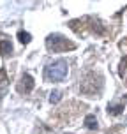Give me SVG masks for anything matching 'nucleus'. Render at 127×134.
Instances as JSON below:
<instances>
[{
    "instance_id": "4",
    "label": "nucleus",
    "mask_w": 127,
    "mask_h": 134,
    "mask_svg": "<svg viewBox=\"0 0 127 134\" xmlns=\"http://www.w3.org/2000/svg\"><path fill=\"white\" fill-rule=\"evenodd\" d=\"M11 51H13V44H11V41L5 39V37H0V55L7 57Z\"/></svg>"
},
{
    "instance_id": "6",
    "label": "nucleus",
    "mask_w": 127,
    "mask_h": 134,
    "mask_svg": "<svg viewBox=\"0 0 127 134\" xmlns=\"http://www.w3.org/2000/svg\"><path fill=\"white\" fill-rule=\"evenodd\" d=\"M18 39H20V42H23V44H28L30 42V34L28 32H18Z\"/></svg>"
},
{
    "instance_id": "8",
    "label": "nucleus",
    "mask_w": 127,
    "mask_h": 134,
    "mask_svg": "<svg viewBox=\"0 0 127 134\" xmlns=\"http://www.w3.org/2000/svg\"><path fill=\"white\" fill-rule=\"evenodd\" d=\"M0 83H5V71H0Z\"/></svg>"
},
{
    "instance_id": "5",
    "label": "nucleus",
    "mask_w": 127,
    "mask_h": 134,
    "mask_svg": "<svg viewBox=\"0 0 127 134\" xmlns=\"http://www.w3.org/2000/svg\"><path fill=\"white\" fill-rule=\"evenodd\" d=\"M85 125H87V129H90V131H95V129H97V120H95L94 115H87Z\"/></svg>"
},
{
    "instance_id": "1",
    "label": "nucleus",
    "mask_w": 127,
    "mask_h": 134,
    "mask_svg": "<svg viewBox=\"0 0 127 134\" xmlns=\"http://www.w3.org/2000/svg\"><path fill=\"white\" fill-rule=\"evenodd\" d=\"M67 72H69V65L65 60H57L53 64L46 65L44 69V80L46 81H62L65 80Z\"/></svg>"
},
{
    "instance_id": "2",
    "label": "nucleus",
    "mask_w": 127,
    "mask_h": 134,
    "mask_svg": "<svg viewBox=\"0 0 127 134\" xmlns=\"http://www.w3.org/2000/svg\"><path fill=\"white\" fill-rule=\"evenodd\" d=\"M46 48L53 53H62V51H67V49H74L76 44L71 42L67 37L60 35V34H51L46 39Z\"/></svg>"
},
{
    "instance_id": "7",
    "label": "nucleus",
    "mask_w": 127,
    "mask_h": 134,
    "mask_svg": "<svg viewBox=\"0 0 127 134\" xmlns=\"http://www.w3.org/2000/svg\"><path fill=\"white\" fill-rule=\"evenodd\" d=\"M60 92H53V94H51V97H49V100H51V102H57V100L60 99Z\"/></svg>"
},
{
    "instance_id": "3",
    "label": "nucleus",
    "mask_w": 127,
    "mask_h": 134,
    "mask_svg": "<svg viewBox=\"0 0 127 134\" xmlns=\"http://www.w3.org/2000/svg\"><path fill=\"white\" fill-rule=\"evenodd\" d=\"M16 90L20 94H30L34 90V78L30 74H23L18 81V85H16Z\"/></svg>"
}]
</instances>
